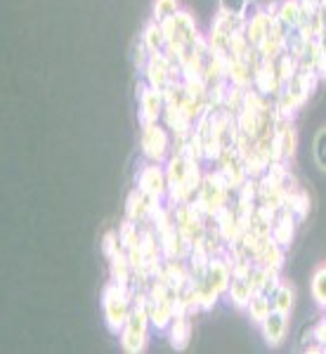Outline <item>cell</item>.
Returning <instances> with one entry per match:
<instances>
[{"label": "cell", "instance_id": "1", "mask_svg": "<svg viewBox=\"0 0 326 354\" xmlns=\"http://www.w3.org/2000/svg\"><path fill=\"white\" fill-rule=\"evenodd\" d=\"M150 310H147V290H137L133 300V312H130L128 322H125L123 330L118 333L121 345L125 352H142L150 340Z\"/></svg>", "mask_w": 326, "mask_h": 354}, {"label": "cell", "instance_id": "2", "mask_svg": "<svg viewBox=\"0 0 326 354\" xmlns=\"http://www.w3.org/2000/svg\"><path fill=\"white\" fill-rule=\"evenodd\" d=\"M137 290L133 286H121V283H109L102 293V310H105L107 326L114 335H118L133 312V300Z\"/></svg>", "mask_w": 326, "mask_h": 354}, {"label": "cell", "instance_id": "3", "mask_svg": "<svg viewBox=\"0 0 326 354\" xmlns=\"http://www.w3.org/2000/svg\"><path fill=\"white\" fill-rule=\"evenodd\" d=\"M260 330H262V338L267 340V345H272V347L282 345L286 338V330H289V314L272 310L265 317V322L260 324Z\"/></svg>", "mask_w": 326, "mask_h": 354}, {"label": "cell", "instance_id": "4", "mask_svg": "<svg viewBox=\"0 0 326 354\" xmlns=\"http://www.w3.org/2000/svg\"><path fill=\"white\" fill-rule=\"evenodd\" d=\"M298 218H296L293 213H289V210H279L277 218H274V225H272V241H277L279 245H284V248H289L291 241H293L296 236V225H298Z\"/></svg>", "mask_w": 326, "mask_h": 354}, {"label": "cell", "instance_id": "5", "mask_svg": "<svg viewBox=\"0 0 326 354\" xmlns=\"http://www.w3.org/2000/svg\"><path fill=\"white\" fill-rule=\"evenodd\" d=\"M165 333H168V340L175 350H185L192 340V317L190 314H177Z\"/></svg>", "mask_w": 326, "mask_h": 354}, {"label": "cell", "instance_id": "6", "mask_svg": "<svg viewBox=\"0 0 326 354\" xmlns=\"http://www.w3.org/2000/svg\"><path fill=\"white\" fill-rule=\"evenodd\" d=\"M284 258H286V248L270 239V241L260 248V253L253 258V265L267 267V270H274V272H282L284 270Z\"/></svg>", "mask_w": 326, "mask_h": 354}, {"label": "cell", "instance_id": "7", "mask_svg": "<svg viewBox=\"0 0 326 354\" xmlns=\"http://www.w3.org/2000/svg\"><path fill=\"white\" fill-rule=\"evenodd\" d=\"M225 295H227V300L237 307V310H246L255 293H253V288H251L248 279H232V283H230V288H227Z\"/></svg>", "mask_w": 326, "mask_h": 354}, {"label": "cell", "instance_id": "8", "mask_svg": "<svg viewBox=\"0 0 326 354\" xmlns=\"http://www.w3.org/2000/svg\"><path fill=\"white\" fill-rule=\"evenodd\" d=\"M270 302H272V310L274 312H282V314H291V307H293V300H296V293L289 283H279L277 288L272 290L270 295Z\"/></svg>", "mask_w": 326, "mask_h": 354}, {"label": "cell", "instance_id": "9", "mask_svg": "<svg viewBox=\"0 0 326 354\" xmlns=\"http://www.w3.org/2000/svg\"><path fill=\"white\" fill-rule=\"evenodd\" d=\"M246 312H248L251 322L255 324V326H260L262 322H265V317L272 312V302L267 295H253V300L248 302V307H246Z\"/></svg>", "mask_w": 326, "mask_h": 354}, {"label": "cell", "instance_id": "10", "mask_svg": "<svg viewBox=\"0 0 326 354\" xmlns=\"http://www.w3.org/2000/svg\"><path fill=\"white\" fill-rule=\"evenodd\" d=\"M310 290H312L314 302H317V305L322 307V310H326V265L319 267V270L312 274Z\"/></svg>", "mask_w": 326, "mask_h": 354}, {"label": "cell", "instance_id": "11", "mask_svg": "<svg viewBox=\"0 0 326 354\" xmlns=\"http://www.w3.org/2000/svg\"><path fill=\"white\" fill-rule=\"evenodd\" d=\"M314 161L322 170H326V128L319 130L317 140H314Z\"/></svg>", "mask_w": 326, "mask_h": 354}, {"label": "cell", "instance_id": "12", "mask_svg": "<svg viewBox=\"0 0 326 354\" xmlns=\"http://www.w3.org/2000/svg\"><path fill=\"white\" fill-rule=\"evenodd\" d=\"M102 250H105L107 258H111L114 253H118L121 250V239H118V232H109L105 236V241H102Z\"/></svg>", "mask_w": 326, "mask_h": 354}, {"label": "cell", "instance_id": "13", "mask_svg": "<svg viewBox=\"0 0 326 354\" xmlns=\"http://www.w3.org/2000/svg\"><path fill=\"white\" fill-rule=\"evenodd\" d=\"M246 8V0H222V10H225L227 15H239L242 10Z\"/></svg>", "mask_w": 326, "mask_h": 354}]
</instances>
